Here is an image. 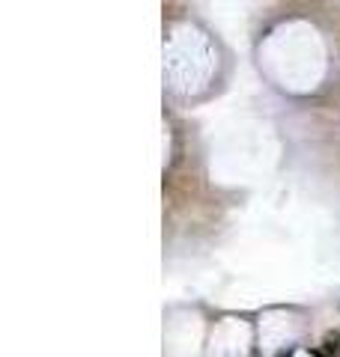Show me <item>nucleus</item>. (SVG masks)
<instances>
[{"label":"nucleus","mask_w":340,"mask_h":357,"mask_svg":"<svg viewBox=\"0 0 340 357\" xmlns=\"http://www.w3.org/2000/svg\"><path fill=\"white\" fill-rule=\"evenodd\" d=\"M340 333H328V337H325V354H337L340 351Z\"/></svg>","instance_id":"1"},{"label":"nucleus","mask_w":340,"mask_h":357,"mask_svg":"<svg viewBox=\"0 0 340 357\" xmlns=\"http://www.w3.org/2000/svg\"><path fill=\"white\" fill-rule=\"evenodd\" d=\"M278 357H290V354H283V351H281V354H278Z\"/></svg>","instance_id":"2"}]
</instances>
